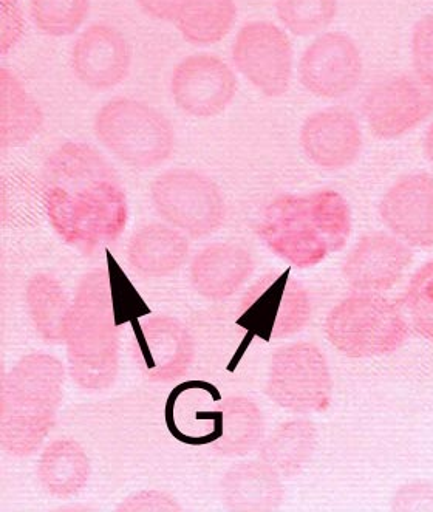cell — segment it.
I'll use <instances>...</instances> for the list:
<instances>
[{
	"label": "cell",
	"mask_w": 433,
	"mask_h": 512,
	"mask_svg": "<svg viewBox=\"0 0 433 512\" xmlns=\"http://www.w3.org/2000/svg\"><path fill=\"white\" fill-rule=\"evenodd\" d=\"M253 271V257L245 248L214 243L195 256L191 265V282L198 294L220 301L237 293Z\"/></svg>",
	"instance_id": "19"
},
{
	"label": "cell",
	"mask_w": 433,
	"mask_h": 512,
	"mask_svg": "<svg viewBox=\"0 0 433 512\" xmlns=\"http://www.w3.org/2000/svg\"><path fill=\"white\" fill-rule=\"evenodd\" d=\"M93 127L103 146L132 168H154L174 152L171 121L138 99H112L96 113Z\"/></svg>",
	"instance_id": "6"
},
{
	"label": "cell",
	"mask_w": 433,
	"mask_h": 512,
	"mask_svg": "<svg viewBox=\"0 0 433 512\" xmlns=\"http://www.w3.org/2000/svg\"><path fill=\"white\" fill-rule=\"evenodd\" d=\"M0 96V144L10 149L28 143L41 129V107L7 69L0 70Z\"/></svg>",
	"instance_id": "23"
},
{
	"label": "cell",
	"mask_w": 433,
	"mask_h": 512,
	"mask_svg": "<svg viewBox=\"0 0 433 512\" xmlns=\"http://www.w3.org/2000/svg\"><path fill=\"white\" fill-rule=\"evenodd\" d=\"M189 243L177 229L151 223L133 234L127 248L130 267L146 277H163L185 265Z\"/></svg>",
	"instance_id": "20"
},
{
	"label": "cell",
	"mask_w": 433,
	"mask_h": 512,
	"mask_svg": "<svg viewBox=\"0 0 433 512\" xmlns=\"http://www.w3.org/2000/svg\"><path fill=\"white\" fill-rule=\"evenodd\" d=\"M44 205L58 236L84 253L115 242L129 219L115 171L82 143L64 144L47 161Z\"/></svg>",
	"instance_id": "1"
},
{
	"label": "cell",
	"mask_w": 433,
	"mask_h": 512,
	"mask_svg": "<svg viewBox=\"0 0 433 512\" xmlns=\"http://www.w3.org/2000/svg\"><path fill=\"white\" fill-rule=\"evenodd\" d=\"M234 0H181L178 31L192 45H212L229 35L236 24Z\"/></svg>",
	"instance_id": "26"
},
{
	"label": "cell",
	"mask_w": 433,
	"mask_h": 512,
	"mask_svg": "<svg viewBox=\"0 0 433 512\" xmlns=\"http://www.w3.org/2000/svg\"><path fill=\"white\" fill-rule=\"evenodd\" d=\"M0 8H2L0 47L5 55L10 52L11 48L16 47L24 35V16H22L21 7L16 0H0Z\"/></svg>",
	"instance_id": "34"
},
{
	"label": "cell",
	"mask_w": 433,
	"mask_h": 512,
	"mask_svg": "<svg viewBox=\"0 0 433 512\" xmlns=\"http://www.w3.org/2000/svg\"><path fill=\"white\" fill-rule=\"evenodd\" d=\"M257 234L280 259L311 268L345 248L352 234V211L331 189L283 195L266 206Z\"/></svg>",
	"instance_id": "2"
},
{
	"label": "cell",
	"mask_w": 433,
	"mask_h": 512,
	"mask_svg": "<svg viewBox=\"0 0 433 512\" xmlns=\"http://www.w3.org/2000/svg\"><path fill=\"white\" fill-rule=\"evenodd\" d=\"M412 59L418 78L433 89V13L413 28Z\"/></svg>",
	"instance_id": "32"
},
{
	"label": "cell",
	"mask_w": 433,
	"mask_h": 512,
	"mask_svg": "<svg viewBox=\"0 0 433 512\" xmlns=\"http://www.w3.org/2000/svg\"><path fill=\"white\" fill-rule=\"evenodd\" d=\"M403 302L415 332L433 342V260L413 274Z\"/></svg>",
	"instance_id": "30"
},
{
	"label": "cell",
	"mask_w": 433,
	"mask_h": 512,
	"mask_svg": "<svg viewBox=\"0 0 433 512\" xmlns=\"http://www.w3.org/2000/svg\"><path fill=\"white\" fill-rule=\"evenodd\" d=\"M141 10L157 21L175 22L181 0H137Z\"/></svg>",
	"instance_id": "36"
},
{
	"label": "cell",
	"mask_w": 433,
	"mask_h": 512,
	"mask_svg": "<svg viewBox=\"0 0 433 512\" xmlns=\"http://www.w3.org/2000/svg\"><path fill=\"white\" fill-rule=\"evenodd\" d=\"M424 147H426L427 158H429V161L433 166V123L432 126L429 127V130H427L426 143H424Z\"/></svg>",
	"instance_id": "37"
},
{
	"label": "cell",
	"mask_w": 433,
	"mask_h": 512,
	"mask_svg": "<svg viewBox=\"0 0 433 512\" xmlns=\"http://www.w3.org/2000/svg\"><path fill=\"white\" fill-rule=\"evenodd\" d=\"M171 92L183 112L197 118L217 117L237 93V78L219 56H188L172 73Z\"/></svg>",
	"instance_id": "12"
},
{
	"label": "cell",
	"mask_w": 433,
	"mask_h": 512,
	"mask_svg": "<svg viewBox=\"0 0 433 512\" xmlns=\"http://www.w3.org/2000/svg\"><path fill=\"white\" fill-rule=\"evenodd\" d=\"M395 511H433V483L412 482L396 492Z\"/></svg>",
	"instance_id": "33"
},
{
	"label": "cell",
	"mask_w": 433,
	"mask_h": 512,
	"mask_svg": "<svg viewBox=\"0 0 433 512\" xmlns=\"http://www.w3.org/2000/svg\"><path fill=\"white\" fill-rule=\"evenodd\" d=\"M180 506L168 494L157 491L140 492L124 500L118 511H180Z\"/></svg>",
	"instance_id": "35"
},
{
	"label": "cell",
	"mask_w": 433,
	"mask_h": 512,
	"mask_svg": "<svg viewBox=\"0 0 433 512\" xmlns=\"http://www.w3.org/2000/svg\"><path fill=\"white\" fill-rule=\"evenodd\" d=\"M302 86L321 98L352 93L362 78V56L350 36L325 33L305 50L299 62Z\"/></svg>",
	"instance_id": "13"
},
{
	"label": "cell",
	"mask_w": 433,
	"mask_h": 512,
	"mask_svg": "<svg viewBox=\"0 0 433 512\" xmlns=\"http://www.w3.org/2000/svg\"><path fill=\"white\" fill-rule=\"evenodd\" d=\"M409 245L386 233H370L358 240L345 259L342 274L350 287L365 293L390 290L412 262Z\"/></svg>",
	"instance_id": "17"
},
{
	"label": "cell",
	"mask_w": 433,
	"mask_h": 512,
	"mask_svg": "<svg viewBox=\"0 0 433 512\" xmlns=\"http://www.w3.org/2000/svg\"><path fill=\"white\" fill-rule=\"evenodd\" d=\"M133 350L143 375L154 383L185 375L194 359V342L185 325L169 316L133 322Z\"/></svg>",
	"instance_id": "14"
},
{
	"label": "cell",
	"mask_w": 433,
	"mask_h": 512,
	"mask_svg": "<svg viewBox=\"0 0 433 512\" xmlns=\"http://www.w3.org/2000/svg\"><path fill=\"white\" fill-rule=\"evenodd\" d=\"M305 155L321 168L339 171L358 160L362 132L358 120L344 107H330L313 113L301 130Z\"/></svg>",
	"instance_id": "18"
},
{
	"label": "cell",
	"mask_w": 433,
	"mask_h": 512,
	"mask_svg": "<svg viewBox=\"0 0 433 512\" xmlns=\"http://www.w3.org/2000/svg\"><path fill=\"white\" fill-rule=\"evenodd\" d=\"M70 62L84 86L109 90L129 75L132 52L129 42L116 28L93 24L76 38Z\"/></svg>",
	"instance_id": "15"
},
{
	"label": "cell",
	"mask_w": 433,
	"mask_h": 512,
	"mask_svg": "<svg viewBox=\"0 0 433 512\" xmlns=\"http://www.w3.org/2000/svg\"><path fill=\"white\" fill-rule=\"evenodd\" d=\"M152 202L163 220L188 236L215 233L226 216L219 186L211 178L189 169H171L151 186Z\"/></svg>",
	"instance_id": "8"
},
{
	"label": "cell",
	"mask_w": 433,
	"mask_h": 512,
	"mask_svg": "<svg viewBox=\"0 0 433 512\" xmlns=\"http://www.w3.org/2000/svg\"><path fill=\"white\" fill-rule=\"evenodd\" d=\"M28 313L42 339L59 344L67 339L72 304L64 288L50 274H36L25 290Z\"/></svg>",
	"instance_id": "25"
},
{
	"label": "cell",
	"mask_w": 433,
	"mask_h": 512,
	"mask_svg": "<svg viewBox=\"0 0 433 512\" xmlns=\"http://www.w3.org/2000/svg\"><path fill=\"white\" fill-rule=\"evenodd\" d=\"M276 11L288 30L296 36L316 35L333 22L338 0H276Z\"/></svg>",
	"instance_id": "29"
},
{
	"label": "cell",
	"mask_w": 433,
	"mask_h": 512,
	"mask_svg": "<svg viewBox=\"0 0 433 512\" xmlns=\"http://www.w3.org/2000/svg\"><path fill=\"white\" fill-rule=\"evenodd\" d=\"M223 503L229 511H276L283 502L282 482L265 461L229 469L222 482Z\"/></svg>",
	"instance_id": "21"
},
{
	"label": "cell",
	"mask_w": 433,
	"mask_h": 512,
	"mask_svg": "<svg viewBox=\"0 0 433 512\" xmlns=\"http://www.w3.org/2000/svg\"><path fill=\"white\" fill-rule=\"evenodd\" d=\"M325 335L348 358L390 355L406 342L403 311L378 293L358 291L339 302L325 321Z\"/></svg>",
	"instance_id": "5"
},
{
	"label": "cell",
	"mask_w": 433,
	"mask_h": 512,
	"mask_svg": "<svg viewBox=\"0 0 433 512\" xmlns=\"http://www.w3.org/2000/svg\"><path fill=\"white\" fill-rule=\"evenodd\" d=\"M333 379L324 353L310 342L285 345L273 355L266 395L283 409L316 414L328 409Z\"/></svg>",
	"instance_id": "9"
},
{
	"label": "cell",
	"mask_w": 433,
	"mask_h": 512,
	"mask_svg": "<svg viewBox=\"0 0 433 512\" xmlns=\"http://www.w3.org/2000/svg\"><path fill=\"white\" fill-rule=\"evenodd\" d=\"M109 256L110 299H112L113 316L116 327L124 324H133L144 316L151 315V308L147 307L141 294L135 290L126 274L123 273L112 256Z\"/></svg>",
	"instance_id": "31"
},
{
	"label": "cell",
	"mask_w": 433,
	"mask_h": 512,
	"mask_svg": "<svg viewBox=\"0 0 433 512\" xmlns=\"http://www.w3.org/2000/svg\"><path fill=\"white\" fill-rule=\"evenodd\" d=\"M316 443L318 431L311 421H288L262 444L260 458L280 477H296L310 463Z\"/></svg>",
	"instance_id": "24"
},
{
	"label": "cell",
	"mask_w": 433,
	"mask_h": 512,
	"mask_svg": "<svg viewBox=\"0 0 433 512\" xmlns=\"http://www.w3.org/2000/svg\"><path fill=\"white\" fill-rule=\"evenodd\" d=\"M237 70L263 95H285L293 75V45L285 31L271 22L243 25L232 44Z\"/></svg>",
	"instance_id": "10"
},
{
	"label": "cell",
	"mask_w": 433,
	"mask_h": 512,
	"mask_svg": "<svg viewBox=\"0 0 433 512\" xmlns=\"http://www.w3.org/2000/svg\"><path fill=\"white\" fill-rule=\"evenodd\" d=\"M220 438L211 444L217 454L245 455L262 440L263 417L245 396H229L219 409Z\"/></svg>",
	"instance_id": "27"
},
{
	"label": "cell",
	"mask_w": 433,
	"mask_h": 512,
	"mask_svg": "<svg viewBox=\"0 0 433 512\" xmlns=\"http://www.w3.org/2000/svg\"><path fill=\"white\" fill-rule=\"evenodd\" d=\"M89 11L90 0H30L31 19L42 33L52 38L76 33Z\"/></svg>",
	"instance_id": "28"
},
{
	"label": "cell",
	"mask_w": 433,
	"mask_h": 512,
	"mask_svg": "<svg viewBox=\"0 0 433 512\" xmlns=\"http://www.w3.org/2000/svg\"><path fill=\"white\" fill-rule=\"evenodd\" d=\"M64 395V366L55 356L31 353L5 375L0 398V444L7 454L38 451L55 426Z\"/></svg>",
	"instance_id": "3"
},
{
	"label": "cell",
	"mask_w": 433,
	"mask_h": 512,
	"mask_svg": "<svg viewBox=\"0 0 433 512\" xmlns=\"http://www.w3.org/2000/svg\"><path fill=\"white\" fill-rule=\"evenodd\" d=\"M379 216L387 228L407 245L432 248V175L418 172L401 178L382 197Z\"/></svg>",
	"instance_id": "16"
},
{
	"label": "cell",
	"mask_w": 433,
	"mask_h": 512,
	"mask_svg": "<svg viewBox=\"0 0 433 512\" xmlns=\"http://www.w3.org/2000/svg\"><path fill=\"white\" fill-rule=\"evenodd\" d=\"M364 112L376 137L395 140L432 115L433 89L420 78L395 76L370 90Z\"/></svg>",
	"instance_id": "11"
},
{
	"label": "cell",
	"mask_w": 433,
	"mask_h": 512,
	"mask_svg": "<svg viewBox=\"0 0 433 512\" xmlns=\"http://www.w3.org/2000/svg\"><path fill=\"white\" fill-rule=\"evenodd\" d=\"M109 271H90L82 277L70 311L67 332L70 375L82 389L104 390L118 373L116 333Z\"/></svg>",
	"instance_id": "4"
},
{
	"label": "cell",
	"mask_w": 433,
	"mask_h": 512,
	"mask_svg": "<svg viewBox=\"0 0 433 512\" xmlns=\"http://www.w3.org/2000/svg\"><path fill=\"white\" fill-rule=\"evenodd\" d=\"M311 318L308 291L290 271H271L257 280L243 297L237 325L248 339L288 338L301 332Z\"/></svg>",
	"instance_id": "7"
},
{
	"label": "cell",
	"mask_w": 433,
	"mask_h": 512,
	"mask_svg": "<svg viewBox=\"0 0 433 512\" xmlns=\"http://www.w3.org/2000/svg\"><path fill=\"white\" fill-rule=\"evenodd\" d=\"M38 477L48 494L67 499L82 491L89 482V457L75 440L53 441L42 452Z\"/></svg>",
	"instance_id": "22"
}]
</instances>
